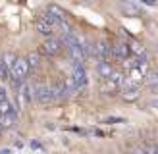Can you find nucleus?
Wrapping results in <instances>:
<instances>
[{
  "instance_id": "1",
  "label": "nucleus",
  "mask_w": 158,
  "mask_h": 154,
  "mask_svg": "<svg viewBox=\"0 0 158 154\" xmlns=\"http://www.w3.org/2000/svg\"><path fill=\"white\" fill-rule=\"evenodd\" d=\"M10 75L14 77L15 83H23V81H25L27 75H29V64H27V60L25 58H15L14 66L10 69Z\"/></svg>"
},
{
  "instance_id": "2",
  "label": "nucleus",
  "mask_w": 158,
  "mask_h": 154,
  "mask_svg": "<svg viewBox=\"0 0 158 154\" xmlns=\"http://www.w3.org/2000/svg\"><path fill=\"white\" fill-rule=\"evenodd\" d=\"M33 96H35L33 85H29L27 81L19 83V87H18V110L19 108H27L29 102L33 100Z\"/></svg>"
},
{
  "instance_id": "3",
  "label": "nucleus",
  "mask_w": 158,
  "mask_h": 154,
  "mask_svg": "<svg viewBox=\"0 0 158 154\" xmlns=\"http://www.w3.org/2000/svg\"><path fill=\"white\" fill-rule=\"evenodd\" d=\"M41 50L44 56H58V54H62V50H64V43H62V38H46V41L43 43Z\"/></svg>"
},
{
  "instance_id": "4",
  "label": "nucleus",
  "mask_w": 158,
  "mask_h": 154,
  "mask_svg": "<svg viewBox=\"0 0 158 154\" xmlns=\"http://www.w3.org/2000/svg\"><path fill=\"white\" fill-rule=\"evenodd\" d=\"M72 77L77 85V91L79 89H85L87 83H89V75H87V69L81 66V64H73V71H72Z\"/></svg>"
},
{
  "instance_id": "5",
  "label": "nucleus",
  "mask_w": 158,
  "mask_h": 154,
  "mask_svg": "<svg viewBox=\"0 0 158 154\" xmlns=\"http://www.w3.org/2000/svg\"><path fill=\"white\" fill-rule=\"evenodd\" d=\"M112 56L118 60H129L131 58V48H129V43H123V41H118L112 44Z\"/></svg>"
},
{
  "instance_id": "6",
  "label": "nucleus",
  "mask_w": 158,
  "mask_h": 154,
  "mask_svg": "<svg viewBox=\"0 0 158 154\" xmlns=\"http://www.w3.org/2000/svg\"><path fill=\"white\" fill-rule=\"evenodd\" d=\"M35 91V98L39 100L41 104H48L54 100V95H52V89L48 85H39V87H33Z\"/></svg>"
},
{
  "instance_id": "7",
  "label": "nucleus",
  "mask_w": 158,
  "mask_h": 154,
  "mask_svg": "<svg viewBox=\"0 0 158 154\" xmlns=\"http://www.w3.org/2000/svg\"><path fill=\"white\" fill-rule=\"evenodd\" d=\"M122 95H123L125 100H135L139 96V85L131 83L127 77H125V81L122 83Z\"/></svg>"
},
{
  "instance_id": "8",
  "label": "nucleus",
  "mask_w": 158,
  "mask_h": 154,
  "mask_svg": "<svg viewBox=\"0 0 158 154\" xmlns=\"http://www.w3.org/2000/svg\"><path fill=\"white\" fill-rule=\"evenodd\" d=\"M120 10L123 12V15H127V18H139L141 15V10L131 0H120Z\"/></svg>"
},
{
  "instance_id": "9",
  "label": "nucleus",
  "mask_w": 158,
  "mask_h": 154,
  "mask_svg": "<svg viewBox=\"0 0 158 154\" xmlns=\"http://www.w3.org/2000/svg\"><path fill=\"white\" fill-rule=\"evenodd\" d=\"M46 14H50L52 18H56L58 21H66L68 19V12L64 8H60L58 4H48L46 6Z\"/></svg>"
},
{
  "instance_id": "10",
  "label": "nucleus",
  "mask_w": 158,
  "mask_h": 154,
  "mask_svg": "<svg viewBox=\"0 0 158 154\" xmlns=\"http://www.w3.org/2000/svg\"><path fill=\"white\" fill-rule=\"evenodd\" d=\"M112 56V44L106 43V41H100L97 44V58L98 60H108Z\"/></svg>"
},
{
  "instance_id": "11",
  "label": "nucleus",
  "mask_w": 158,
  "mask_h": 154,
  "mask_svg": "<svg viewBox=\"0 0 158 154\" xmlns=\"http://www.w3.org/2000/svg\"><path fill=\"white\" fill-rule=\"evenodd\" d=\"M97 71H98V75L102 79H108V77L114 73V67H112V64H110L108 60H100L98 66H97Z\"/></svg>"
},
{
  "instance_id": "12",
  "label": "nucleus",
  "mask_w": 158,
  "mask_h": 154,
  "mask_svg": "<svg viewBox=\"0 0 158 154\" xmlns=\"http://www.w3.org/2000/svg\"><path fill=\"white\" fill-rule=\"evenodd\" d=\"M35 27H37V31H39V33H41V35H44V37H52V33H54V27L50 25V23H46L43 18H39L37 21H35Z\"/></svg>"
},
{
  "instance_id": "13",
  "label": "nucleus",
  "mask_w": 158,
  "mask_h": 154,
  "mask_svg": "<svg viewBox=\"0 0 158 154\" xmlns=\"http://www.w3.org/2000/svg\"><path fill=\"white\" fill-rule=\"evenodd\" d=\"M52 95H54V100H58V98H66L69 92H68V89H66V85H64V81H58L56 85H52Z\"/></svg>"
},
{
  "instance_id": "14",
  "label": "nucleus",
  "mask_w": 158,
  "mask_h": 154,
  "mask_svg": "<svg viewBox=\"0 0 158 154\" xmlns=\"http://www.w3.org/2000/svg\"><path fill=\"white\" fill-rule=\"evenodd\" d=\"M15 120H18V114H4L0 116V125H2V129H10L15 125Z\"/></svg>"
},
{
  "instance_id": "15",
  "label": "nucleus",
  "mask_w": 158,
  "mask_h": 154,
  "mask_svg": "<svg viewBox=\"0 0 158 154\" xmlns=\"http://www.w3.org/2000/svg\"><path fill=\"white\" fill-rule=\"evenodd\" d=\"M127 79H129L131 83H137V85H139L141 81H145L147 77L139 71V67H131V69H129V77H127Z\"/></svg>"
},
{
  "instance_id": "16",
  "label": "nucleus",
  "mask_w": 158,
  "mask_h": 154,
  "mask_svg": "<svg viewBox=\"0 0 158 154\" xmlns=\"http://www.w3.org/2000/svg\"><path fill=\"white\" fill-rule=\"evenodd\" d=\"M25 60H27V64H29V69H31V67L37 69L39 66H41V58H39V54H37V52H31Z\"/></svg>"
},
{
  "instance_id": "17",
  "label": "nucleus",
  "mask_w": 158,
  "mask_h": 154,
  "mask_svg": "<svg viewBox=\"0 0 158 154\" xmlns=\"http://www.w3.org/2000/svg\"><path fill=\"white\" fill-rule=\"evenodd\" d=\"M64 85H66L68 92H75V91H77V85H75V81H73V77H72V75L64 79Z\"/></svg>"
},
{
  "instance_id": "18",
  "label": "nucleus",
  "mask_w": 158,
  "mask_h": 154,
  "mask_svg": "<svg viewBox=\"0 0 158 154\" xmlns=\"http://www.w3.org/2000/svg\"><path fill=\"white\" fill-rule=\"evenodd\" d=\"M15 58H18V56H14V54H10V52H8V54H4V58H2V62H4V64H6V67H8V69H12V66H14V62H15Z\"/></svg>"
},
{
  "instance_id": "19",
  "label": "nucleus",
  "mask_w": 158,
  "mask_h": 154,
  "mask_svg": "<svg viewBox=\"0 0 158 154\" xmlns=\"http://www.w3.org/2000/svg\"><path fill=\"white\" fill-rule=\"evenodd\" d=\"M10 77H12V75H10V69H8L6 64L0 60V79H10Z\"/></svg>"
},
{
  "instance_id": "20",
  "label": "nucleus",
  "mask_w": 158,
  "mask_h": 154,
  "mask_svg": "<svg viewBox=\"0 0 158 154\" xmlns=\"http://www.w3.org/2000/svg\"><path fill=\"white\" fill-rule=\"evenodd\" d=\"M104 123H125V120L123 118H108V120H104Z\"/></svg>"
},
{
  "instance_id": "21",
  "label": "nucleus",
  "mask_w": 158,
  "mask_h": 154,
  "mask_svg": "<svg viewBox=\"0 0 158 154\" xmlns=\"http://www.w3.org/2000/svg\"><path fill=\"white\" fill-rule=\"evenodd\" d=\"M148 83H151V85H158V73H154L152 77H148V79H147Z\"/></svg>"
},
{
  "instance_id": "22",
  "label": "nucleus",
  "mask_w": 158,
  "mask_h": 154,
  "mask_svg": "<svg viewBox=\"0 0 158 154\" xmlns=\"http://www.w3.org/2000/svg\"><path fill=\"white\" fill-rule=\"evenodd\" d=\"M143 4H147V6H156L158 4V0H141Z\"/></svg>"
},
{
  "instance_id": "23",
  "label": "nucleus",
  "mask_w": 158,
  "mask_h": 154,
  "mask_svg": "<svg viewBox=\"0 0 158 154\" xmlns=\"http://www.w3.org/2000/svg\"><path fill=\"white\" fill-rule=\"evenodd\" d=\"M6 98H8V96H6V91L0 87V102H2V100H6Z\"/></svg>"
},
{
  "instance_id": "24",
  "label": "nucleus",
  "mask_w": 158,
  "mask_h": 154,
  "mask_svg": "<svg viewBox=\"0 0 158 154\" xmlns=\"http://www.w3.org/2000/svg\"><path fill=\"white\" fill-rule=\"evenodd\" d=\"M133 154H147V150H135Z\"/></svg>"
},
{
  "instance_id": "25",
  "label": "nucleus",
  "mask_w": 158,
  "mask_h": 154,
  "mask_svg": "<svg viewBox=\"0 0 158 154\" xmlns=\"http://www.w3.org/2000/svg\"><path fill=\"white\" fill-rule=\"evenodd\" d=\"M152 104H154V106H156V108H158V100H154V102H152Z\"/></svg>"
},
{
  "instance_id": "26",
  "label": "nucleus",
  "mask_w": 158,
  "mask_h": 154,
  "mask_svg": "<svg viewBox=\"0 0 158 154\" xmlns=\"http://www.w3.org/2000/svg\"><path fill=\"white\" fill-rule=\"evenodd\" d=\"M154 148H156V154H158V144H156V146H154Z\"/></svg>"
}]
</instances>
